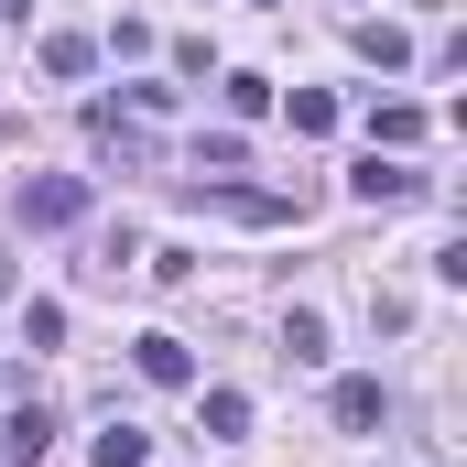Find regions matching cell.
<instances>
[{"label":"cell","mask_w":467,"mask_h":467,"mask_svg":"<svg viewBox=\"0 0 467 467\" xmlns=\"http://www.w3.org/2000/svg\"><path fill=\"white\" fill-rule=\"evenodd\" d=\"M88 66H99L88 33H44V77H88Z\"/></svg>","instance_id":"9"},{"label":"cell","mask_w":467,"mask_h":467,"mask_svg":"<svg viewBox=\"0 0 467 467\" xmlns=\"http://www.w3.org/2000/svg\"><path fill=\"white\" fill-rule=\"evenodd\" d=\"M348 196H358V207H413V196H424V174H413V163H380V152H369V163L348 174Z\"/></svg>","instance_id":"3"},{"label":"cell","mask_w":467,"mask_h":467,"mask_svg":"<svg viewBox=\"0 0 467 467\" xmlns=\"http://www.w3.org/2000/svg\"><path fill=\"white\" fill-rule=\"evenodd\" d=\"M0 457H11V467H44V457H55V413H44V402H22V413L0 424Z\"/></svg>","instance_id":"4"},{"label":"cell","mask_w":467,"mask_h":467,"mask_svg":"<svg viewBox=\"0 0 467 467\" xmlns=\"http://www.w3.org/2000/svg\"><path fill=\"white\" fill-rule=\"evenodd\" d=\"M283 348H294V358H327V316L294 305V316H283Z\"/></svg>","instance_id":"10"},{"label":"cell","mask_w":467,"mask_h":467,"mask_svg":"<svg viewBox=\"0 0 467 467\" xmlns=\"http://www.w3.org/2000/svg\"><path fill=\"white\" fill-rule=\"evenodd\" d=\"M207 435H250V391H207Z\"/></svg>","instance_id":"12"},{"label":"cell","mask_w":467,"mask_h":467,"mask_svg":"<svg viewBox=\"0 0 467 467\" xmlns=\"http://www.w3.org/2000/svg\"><path fill=\"white\" fill-rule=\"evenodd\" d=\"M0 294H11V250H0Z\"/></svg>","instance_id":"13"},{"label":"cell","mask_w":467,"mask_h":467,"mask_svg":"<svg viewBox=\"0 0 467 467\" xmlns=\"http://www.w3.org/2000/svg\"><path fill=\"white\" fill-rule=\"evenodd\" d=\"M327 413H337L348 435H369V424L391 413V391H380V380H337V391H327Z\"/></svg>","instance_id":"5"},{"label":"cell","mask_w":467,"mask_h":467,"mask_svg":"<svg viewBox=\"0 0 467 467\" xmlns=\"http://www.w3.org/2000/svg\"><path fill=\"white\" fill-rule=\"evenodd\" d=\"M358 55H369V66H413V33H402V22H358Z\"/></svg>","instance_id":"8"},{"label":"cell","mask_w":467,"mask_h":467,"mask_svg":"<svg viewBox=\"0 0 467 467\" xmlns=\"http://www.w3.org/2000/svg\"><path fill=\"white\" fill-rule=\"evenodd\" d=\"M294 130H305V141H316V130H337V99H327V88H294Z\"/></svg>","instance_id":"11"},{"label":"cell","mask_w":467,"mask_h":467,"mask_svg":"<svg viewBox=\"0 0 467 467\" xmlns=\"http://www.w3.org/2000/svg\"><path fill=\"white\" fill-rule=\"evenodd\" d=\"M88 467H152V435H141V424H109V435L88 446Z\"/></svg>","instance_id":"7"},{"label":"cell","mask_w":467,"mask_h":467,"mask_svg":"<svg viewBox=\"0 0 467 467\" xmlns=\"http://www.w3.org/2000/svg\"><path fill=\"white\" fill-rule=\"evenodd\" d=\"M130 369H141V380H152V391H185V380H196V348H185V337H163V327H152V337H130Z\"/></svg>","instance_id":"2"},{"label":"cell","mask_w":467,"mask_h":467,"mask_svg":"<svg viewBox=\"0 0 467 467\" xmlns=\"http://www.w3.org/2000/svg\"><path fill=\"white\" fill-rule=\"evenodd\" d=\"M369 141H391V152L424 141V109H413V99H369Z\"/></svg>","instance_id":"6"},{"label":"cell","mask_w":467,"mask_h":467,"mask_svg":"<svg viewBox=\"0 0 467 467\" xmlns=\"http://www.w3.org/2000/svg\"><path fill=\"white\" fill-rule=\"evenodd\" d=\"M11 218H22V229H77V218H88V174H22Z\"/></svg>","instance_id":"1"}]
</instances>
